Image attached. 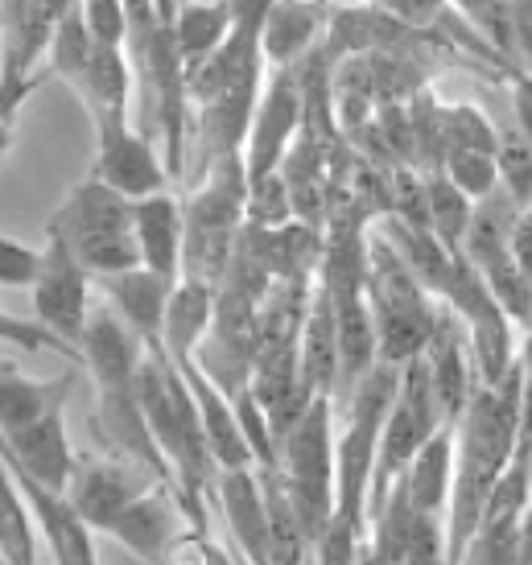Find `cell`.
<instances>
[{"label":"cell","instance_id":"4","mask_svg":"<svg viewBox=\"0 0 532 565\" xmlns=\"http://www.w3.org/2000/svg\"><path fill=\"white\" fill-rule=\"evenodd\" d=\"M244 206H248V170L244 153L220 158L206 166V182L190 199H182V277L220 285L232 265L235 239L244 232Z\"/></svg>","mask_w":532,"mask_h":565},{"label":"cell","instance_id":"22","mask_svg":"<svg viewBox=\"0 0 532 565\" xmlns=\"http://www.w3.org/2000/svg\"><path fill=\"white\" fill-rule=\"evenodd\" d=\"M318 25H322V9L318 4L273 0L265 13V25H260V54H265V63L294 66L298 58H306Z\"/></svg>","mask_w":532,"mask_h":565},{"label":"cell","instance_id":"33","mask_svg":"<svg viewBox=\"0 0 532 565\" xmlns=\"http://www.w3.org/2000/svg\"><path fill=\"white\" fill-rule=\"evenodd\" d=\"M78 9H83V25H87V33H92L95 42L125 50L128 42L125 0H78Z\"/></svg>","mask_w":532,"mask_h":565},{"label":"cell","instance_id":"11","mask_svg":"<svg viewBox=\"0 0 532 565\" xmlns=\"http://www.w3.org/2000/svg\"><path fill=\"white\" fill-rule=\"evenodd\" d=\"M9 467H13V462H9ZM13 475H17V483H21L25 503H30V516H33V524H38V533L46 541L50 557H54V562H75V565L95 562L92 524L78 516L71 491L42 483V479H33V475L21 471V467H13Z\"/></svg>","mask_w":532,"mask_h":565},{"label":"cell","instance_id":"27","mask_svg":"<svg viewBox=\"0 0 532 565\" xmlns=\"http://www.w3.org/2000/svg\"><path fill=\"white\" fill-rule=\"evenodd\" d=\"M0 557L13 565L38 557V524H33L30 503L21 495V483L4 458V441H0Z\"/></svg>","mask_w":532,"mask_h":565},{"label":"cell","instance_id":"23","mask_svg":"<svg viewBox=\"0 0 532 565\" xmlns=\"http://www.w3.org/2000/svg\"><path fill=\"white\" fill-rule=\"evenodd\" d=\"M235 25L232 0H199V4H182L173 17V38H178V54H182V71H194L206 63L215 50L227 42Z\"/></svg>","mask_w":532,"mask_h":565},{"label":"cell","instance_id":"6","mask_svg":"<svg viewBox=\"0 0 532 565\" xmlns=\"http://www.w3.org/2000/svg\"><path fill=\"white\" fill-rule=\"evenodd\" d=\"M281 471L298 508V524L306 545H318L334 516V429H330V396H313L310 408L289 425L277 441Z\"/></svg>","mask_w":532,"mask_h":565},{"label":"cell","instance_id":"36","mask_svg":"<svg viewBox=\"0 0 532 565\" xmlns=\"http://www.w3.org/2000/svg\"><path fill=\"white\" fill-rule=\"evenodd\" d=\"M512 260L520 265V273L529 277V285H532V206H524L520 211V220H517V227H512Z\"/></svg>","mask_w":532,"mask_h":565},{"label":"cell","instance_id":"35","mask_svg":"<svg viewBox=\"0 0 532 565\" xmlns=\"http://www.w3.org/2000/svg\"><path fill=\"white\" fill-rule=\"evenodd\" d=\"M33 273H38V248L0 232V285L4 289H30Z\"/></svg>","mask_w":532,"mask_h":565},{"label":"cell","instance_id":"31","mask_svg":"<svg viewBox=\"0 0 532 565\" xmlns=\"http://www.w3.org/2000/svg\"><path fill=\"white\" fill-rule=\"evenodd\" d=\"M244 220L256 223V227H281V223L294 220V199H289L281 170L265 173V178H252Z\"/></svg>","mask_w":532,"mask_h":565},{"label":"cell","instance_id":"21","mask_svg":"<svg viewBox=\"0 0 532 565\" xmlns=\"http://www.w3.org/2000/svg\"><path fill=\"white\" fill-rule=\"evenodd\" d=\"M450 479H455V425H438L405 467L413 512L441 516V508L450 503Z\"/></svg>","mask_w":532,"mask_h":565},{"label":"cell","instance_id":"20","mask_svg":"<svg viewBox=\"0 0 532 565\" xmlns=\"http://www.w3.org/2000/svg\"><path fill=\"white\" fill-rule=\"evenodd\" d=\"M75 384H78V367H71V372H63V376L54 380H33L21 367L0 372V434L38 422V417H46L54 408H66Z\"/></svg>","mask_w":532,"mask_h":565},{"label":"cell","instance_id":"39","mask_svg":"<svg viewBox=\"0 0 532 565\" xmlns=\"http://www.w3.org/2000/svg\"><path fill=\"white\" fill-rule=\"evenodd\" d=\"M9 367H21V363L9 360V355H0V372H9Z\"/></svg>","mask_w":532,"mask_h":565},{"label":"cell","instance_id":"16","mask_svg":"<svg viewBox=\"0 0 532 565\" xmlns=\"http://www.w3.org/2000/svg\"><path fill=\"white\" fill-rule=\"evenodd\" d=\"M71 92L83 99V108L92 116V128L128 120V108H132V63H128V50L95 42L92 58H87L83 75L75 79Z\"/></svg>","mask_w":532,"mask_h":565},{"label":"cell","instance_id":"38","mask_svg":"<svg viewBox=\"0 0 532 565\" xmlns=\"http://www.w3.org/2000/svg\"><path fill=\"white\" fill-rule=\"evenodd\" d=\"M187 0H153V9H157V21L161 25H173V17H178V9H182Z\"/></svg>","mask_w":532,"mask_h":565},{"label":"cell","instance_id":"7","mask_svg":"<svg viewBox=\"0 0 532 565\" xmlns=\"http://www.w3.org/2000/svg\"><path fill=\"white\" fill-rule=\"evenodd\" d=\"M92 281L95 277L78 265L75 252L66 248L54 232H46V244L38 248V273H33L30 281L33 318L50 334H58L75 351V360H78V339H83L87 315H92Z\"/></svg>","mask_w":532,"mask_h":565},{"label":"cell","instance_id":"37","mask_svg":"<svg viewBox=\"0 0 532 565\" xmlns=\"http://www.w3.org/2000/svg\"><path fill=\"white\" fill-rule=\"evenodd\" d=\"M512 99H517L520 137L532 145V75H517V83H512Z\"/></svg>","mask_w":532,"mask_h":565},{"label":"cell","instance_id":"5","mask_svg":"<svg viewBox=\"0 0 532 565\" xmlns=\"http://www.w3.org/2000/svg\"><path fill=\"white\" fill-rule=\"evenodd\" d=\"M46 232H54L75 252V260L95 281L141 265L137 236H132V199L95 182V178H83L66 194L63 206L50 215Z\"/></svg>","mask_w":532,"mask_h":565},{"label":"cell","instance_id":"34","mask_svg":"<svg viewBox=\"0 0 532 565\" xmlns=\"http://www.w3.org/2000/svg\"><path fill=\"white\" fill-rule=\"evenodd\" d=\"M46 83V75H38V79H0V161L9 158V149L17 141V116L25 108V99H30L38 87Z\"/></svg>","mask_w":532,"mask_h":565},{"label":"cell","instance_id":"12","mask_svg":"<svg viewBox=\"0 0 532 565\" xmlns=\"http://www.w3.org/2000/svg\"><path fill=\"white\" fill-rule=\"evenodd\" d=\"M0 441H4V455L13 467L30 471L33 479H42L50 487L71 491L78 458L71 450V434H66V408H54V413L21 425V429H9V434H0Z\"/></svg>","mask_w":532,"mask_h":565},{"label":"cell","instance_id":"40","mask_svg":"<svg viewBox=\"0 0 532 565\" xmlns=\"http://www.w3.org/2000/svg\"><path fill=\"white\" fill-rule=\"evenodd\" d=\"M301 4H318V9H322V0H301Z\"/></svg>","mask_w":532,"mask_h":565},{"label":"cell","instance_id":"1","mask_svg":"<svg viewBox=\"0 0 532 565\" xmlns=\"http://www.w3.org/2000/svg\"><path fill=\"white\" fill-rule=\"evenodd\" d=\"M520 434V363L500 380V388H470L467 408L455 422V479H450V524H446V562H462L479 529L483 503Z\"/></svg>","mask_w":532,"mask_h":565},{"label":"cell","instance_id":"32","mask_svg":"<svg viewBox=\"0 0 532 565\" xmlns=\"http://www.w3.org/2000/svg\"><path fill=\"white\" fill-rule=\"evenodd\" d=\"M496 166H500V182L512 194V203L520 211L532 206V145L520 132H508L503 145L496 149Z\"/></svg>","mask_w":532,"mask_h":565},{"label":"cell","instance_id":"29","mask_svg":"<svg viewBox=\"0 0 532 565\" xmlns=\"http://www.w3.org/2000/svg\"><path fill=\"white\" fill-rule=\"evenodd\" d=\"M483 273L487 289L496 294V301L503 306V315L517 318L520 327H532V285L529 277L520 273V265L512 260V248L500 252V256H491L487 265H475Z\"/></svg>","mask_w":532,"mask_h":565},{"label":"cell","instance_id":"15","mask_svg":"<svg viewBox=\"0 0 532 565\" xmlns=\"http://www.w3.org/2000/svg\"><path fill=\"white\" fill-rule=\"evenodd\" d=\"M137 467L141 462H99V458H78L75 479H71V500H75L78 516L92 529L108 533L111 520L125 512L128 503L141 495L145 487L137 483Z\"/></svg>","mask_w":532,"mask_h":565},{"label":"cell","instance_id":"8","mask_svg":"<svg viewBox=\"0 0 532 565\" xmlns=\"http://www.w3.org/2000/svg\"><path fill=\"white\" fill-rule=\"evenodd\" d=\"M301 120H306V99H301L298 63L273 66V79L260 87V99L252 108V125L244 137V170L252 178L281 170V158L298 137Z\"/></svg>","mask_w":532,"mask_h":565},{"label":"cell","instance_id":"25","mask_svg":"<svg viewBox=\"0 0 532 565\" xmlns=\"http://www.w3.org/2000/svg\"><path fill=\"white\" fill-rule=\"evenodd\" d=\"M330 108L339 132H360L376 116V83H372V58L347 54L339 66H330Z\"/></svg>","mask_w":532,"mask_h":565},{"label":"cell","instance_id":"28","mask_svg":"<svg viewBox=\"0 0 532 565\" xmlns=\"http://www.w3.org/2000/svg\"><path fill=\"white\" fill-rule=\"evenodd\" d=\"M470 206L462 190L446 178V170H425V211H429V232L441 239V248L450 256H462V239H467Z\"/></svg>","mask_w":532,"mask_h":565},{"label":"cell","instance_id":"14","mask_svg":"<svg viewBox=\"0 0 532 565\" xmlns=\"http://www.w3.org/2000/svg\"><path fill=\"white\" fill-rule=\"evenodd\" d=\"M95 285L108 294V301L120 310L128 327L137 330L145 351H166V306H170V294L178 281H166V277L149 273L145 265H137L128 273L99 277Z\"/></svg>","mask_w":532,"mask_h":565},{"label":"cell","instance_id":"18","mask_svg":"<svg viewBox=\"0 0 532 565\" xmlns=\"http://www.w3.org/2000/svg\"><path fill=\"white\" fill-rule=\"evenodd\" d=\"M173 508H178V495H166V483L161 487H145L137 500L128 503L120 516L111 520L108 533L128 545L141 562H161L173 553ZM182 512V508H178Z\"/></svg>","mask_w":532,"mask_h":565},{"label":"cell","instance_id":"17","mask_svg":"<svg viewBox=\"0 0 532 565\" xmlns=\"http://www.w3.org/2000/svg\"><path fill=\"white\" fill-rule=\"evenodd\" d=\"M301 384L313 396H330V401H334V384H339L334 306H330V294L318 273H313V294L301 315Z\"/></svg>","mask_w":532,"mask_h":565},{"label":"cell","instance_id":"19","mask_svg":"<svg viewBox=\"0 0 532 565\" xmlns=\"http://www.w3.org/2000/svg\"><path fill=\"white\" fill-rule=\"evenodd\" d=\"M220 487L223 512L232 524V536L240 553L248 562H268V512H265V491L256 479V462L252 467H227L215 479Z\"/></svg>","mask_w":532,"mask_h":565},{"label":"cell","instance_id":"3","mask_svg":"<svg viewBox=\"0 0 532 565\" xmlns=\"http://www.w3.org/2000/svg\"><path fill=\"white\" fill-rule=\"evenodd\" d=\"M368 306L376 322V363L396 367L422 355L441 318L384 232H368Z\"/></svg>","mask_w":532,"mask_h":565},{"label":"cell","instance_id":"30","mask_svg":"<svg viewBox=\"0 0 532 565\" xmlns=\"http://www.w3.org/2000/svg\"><path fill=\"white\" fill-rule=\"evenodd\" d=\"M441 170L467 199H483L500 186V166H496V153L487 149H446Z\"/></svg>","mask_w":532,"mask_h":565},{"label":"cell","instance_id":"10","mask_svg":"<svg viewBox=\"0 0 532 565\" xmlns=\"http://www.w3.org/2000/svg\"><path fill=\"white\" fill-rule=\"evenodd\" d=\"M63 0H0V79H38L50 54Z\"/></svg>","mask_w":532,"mask_h":565},{"label":"cell","instance_id":"2","mask_svg":"<svg viewBox=\"0 0 532 565\" xmlns=\"http://www.w3.org/2000/svg\"><path fill=\"white\" fill-rule=\"evenodd\" d=\"M401 388V367L376 363L368 376L351 388L347 429L334 441V516L327 533L318 536L313 557L318 562H351L363 553V529H368V487L376 467L380 429Z\"/></svg>","mask_w":532,"mask_h":565},{"label":"cell","instance_id":"24","mask_svg":"<svg viewBox=\"0 0 532 565\" xmlns=\"http://www.w3.org/2000/svg\"><path fill=\"white\" fill-rule=\"evenodd\" d=\"M211 318H215V285L182 277L173 285L170 306H166V347H170V355L199 351V343L211 330Z\"/></svg>","mask_w":532,"mask_h":565},{"label":"cell","instance_id":"9","mask_svg":"<svg viewBox=\"0 0 532 565\" xmlns=\"http://www.w3.org/2000/svg\"><path fill=\"white\" fill-rule=\"evenodd\" d=\"M87 178L120 190L125 199H145L157 190H170V170L157 158L153 137L145 128H132L128 120L95 128V158Z\"/></svg>","mask_w":532,"mask_h":565},{"label":"cell","instance_id":"13","mask_svg":"<svg viewBox=\"0 0 532 565\" xmlns=\"http://www.w3.org/2000/svg\"><path fill=\"white\" fill-rule=\"evenodd\" d=\"M132 236L141 265L166 281H182V239H187V220H182V199L170 190H157L145 199H132Z\"/></svg>","mask_w":532,"mask_h":565},{"label":"cell","instance_id":"26","mask_svg":"<svg viewBox=\"0 0 532 565\" xmlns=\"http://www.w3.org/2000/svg\"><path fill=\"white\" fill-rule=\"evenodd\" d=\"M384 236L396 252H401V260L408 265V273L425 285V289H446V277H450V265H455V256L441 248V239L429 232V227H417V223L401 220V215H384Z\"/></svg>","mask_w":532,"mask_h":565}]
</instances>
